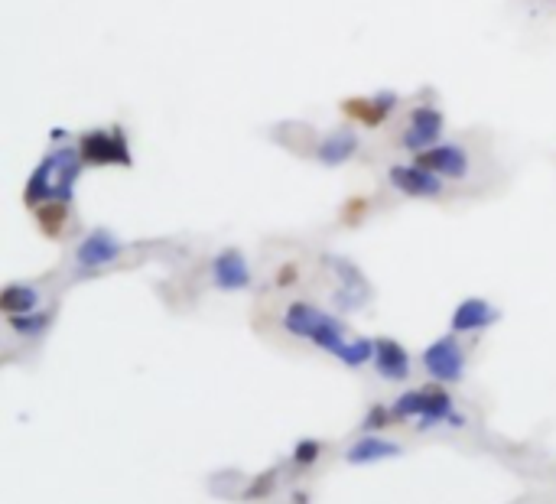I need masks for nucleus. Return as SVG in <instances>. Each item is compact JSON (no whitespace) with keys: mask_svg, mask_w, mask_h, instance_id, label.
Returning <instances> with one entry per match:
<instances>
[{"mask_svg":"<svg viewBox=\"0 0 556 504\" xmlns=\"http://www.w3.org/2000/svg\"><path fill=\"white\" fill-rule=\"evenodd\" d=\"M322 456V443L319 439H300L293 449V465H300V469H309V465H316Z\"/></svg>","mask_w":556,"mask_h":504,"instance_id":"412c9836","label":"nucleus"},{"mask_svg":"<svg viewBox=\"0 0 556 504\" xmlns=\"http://www.w3.org/2000/svg\"><path fill=\"white\" fill-rule=\"evenodd\" d=\"M443 131H446V118L443 111L433 108V105H417L410 114H407V124L404 131H400V140L397 144L404 147L407 153H423L436 144H443Z\"/></svg>","mask_w":556,"mask_h":504,"instance_id":"423d86ee","label":"nucleus"},{"mask_svg":"<svg viewBox=\"0 0 556 504\" xmlns=\"http://www.w3.org/2000/svg\"><path fill=\"white\" fill-rule=\"evenodd\" d=\"M293 504H306V491H296V495H293Z\"/></svg>","mask_w":556,"mask_h":504,"instance_id":"5701e85b","label":"nucleus"},{"mask_svg":"<svg viewBox=\"0 0 556 504\" xmlns=\"http://www.w3.org/2000/svg\"><path fill=\"white\" fill-rule=\"evenodd\" d=\"M397 105H400L397 92L384 88V92H374L368 98H348V101H342V111L352 121H358V124L378 127V124H384L387 118H391V114L397 111Z\"/></svg>","mask_w":556,"mask_h":504,"instance_id":"f8f14e48","label":"nucleus"},{"mask_svg":"<svg viewBox=\"0 0 556 504\" xmlns=\"http://www.w3.org/2000/svg\"><path fill=\"white\" fill-rule=\"evenodd\" d=\"M387 183L410 199H439L446 192L443 176L423 170L417 163H394L391 170H387Z\"/></svg>","mask_w":556,"mask_h":504,"instance_id":"6e6552de","label":"nucleus"},{"mask_svg":"<svg viewBox=\"0 0 556 504\" xmlns=\"http://www.w3.org/2000/svg\"><path fill=\"white\" fill-rule=\"evenodd\" d=\"M82 170H85V160L79 147H53L30 173L27 186H23V202L33 212L49 202L69 205L75 196V183L82 179Z\"/></svg>","mask_w":556,"mask_h":504,"instance_id":"f257e3e1","label":"nucleus"},{"mask_svg":"<svg viewBox=\"0 0 556 504\" xmlns=\"http://www.w3.org/2000/svg\"><path fill=\"white\" fill-rule=\"evenodd\" d=\"M79 153L85 166H134V153L127 144L124 127H95L79 137Z\"/></svg>","mask_w":556,"mask_h":504,"instance_id":"20e7f679","label":"nucleus"},{"mask_svg":"<svg viewBox=\"0 0 556 504\" xmlns=\"http://www.w3.org/2000/svg\"><path fill=\"white\" fill-rule=\"evenodd\" d=\"M127 251V244L108 228H92L88 235L75 244V267L79 270H101L111 267L114 261H121V254Z\"/></svg>","mask_w":556,"mask_h":504,"instance_id":"0eeeda50","label":"nucleus"},{"mask_svg":"<svg viewBox=\"0 0 556 504\" xmlns=\"http://www.w3.org/2000/svg\"><path fill=\"white\" fill-rule=\"evenodd\" d=\"M371 365H374V371H378L384 381H391V384L407 381L410 371H413L410 352L397 339H387V335L374 339V361H371Z\"/></svg>","mask_w":556,"mask_h":504,"instance_id":"ddd939ff","label":"nucleus"},{"mask_svg":"<svg viewBox=\"0 0 556 504\" xmlns=\"http://www.w3.org/2000/svg\"><path fill=\"white\" fill-rule=\"evenodd\" d=\"M36 222H40V228H43L46 238H59L62 228H66V222H69V205H66V202L40 205V209H36Z\"/></svg>","mask_w":556,"mask_h":504,"instance_id":"6ab92c4d","label":"nucleus"},{"mask_svg":"<svg viewBox=\"0 0 556 504\" xmlns=\"http://www.w3.org/2000/svg\"><path fill=\"white\" fill-rule=\"evenodd\" d=\"M391 420H397L394 417V407L371 404L368 413H365V420H361V430H365V433H378V430H384V426H391Z\"/></svg>","mask_w":556,"mask_h":504,"instance_id":"aec40b11","label":"nucleus"},{"mask_svg":"<svg viewBox=\"0 0 556 504\" xmlns=\"http://www.w3.org/2000/svg\"><path fill=\"white\" fill-rule=\"evenodd\" d=\"M391 407H394L397 420H417L420 430H433V426H465L462 413L452 404V394L446 391V384L404 391Z\"/></svg>","mask_w":556,"mask_h":504,"instance_id":"7ed1b4c3","label":"nucleus"},{"mask_svg":"<svg viewBox=\"0 0 556 504\" xmlns=\"http://www.w3.org/2000/svg\"><path fill=\"white\" fill-rule=\"evenodd\" d=\"M420 365L436 384H459L465 378V368H469V358H465V348L456 339V332H449L423 348Z\"/></svg>","mask_w":556,"mask_h":504,"instance_id":"39448f33","label":"nucleus"},{"mask_svg":"<svg viewBox=\"0 0 556 504\" xmlns=\"http://www.w3.org/2000/svg\"><path fill=\"white\" fill-rule=\"evenodd\" d=\"M335 358L342 361L345 368H365L374 361V339H365V335H358V339H348Z\"/></svg>","mask_w":556,"mask_h":504,"instance_id":"a211bd4d","label":"nucleus"},{"mask_svg":"<svg viewBox=\"0 0 556 504\" xmlns=\"http://www.w3.org/2000/svg\"><path fill=\"white\" fill-rule=\"evenodd\" d=\"M400 452L404 449H400V443H394V439H387L381 433H365L345 449V459L352 465H374V462H384V459H397Z\"/></svg>","mask_w":556,"mask_h":504,"instance_id":"2eb2a0df","label":"nucleus"},{"mask_svg":"<svg viewBox=\"0 0 556 504\" xmlns=\"http://www.w3.org/2000/svg\"><path fill=\"white\" fill-rule=\"evenodd\" d=\"M274 485H277V469H267L264 475H257L254 482L244 488V498L248 501H257V498H267L270 491H274Z\"/></svg>","mask_w":556,"mask_h":504,"instance_id":"4be33fe9","label":"nucleus"},{"mask_svg":"<svg viewBox=\"0 0 556 504\" xmlns=\"http://www.w3.org/2000/svg\"><path fill=\"white\" fill-rule=\"evenodd\" d=\"M283 329L296 335V339L313 342L316 348H322V352H329V355H335L348 342L345 322L306 300H296L287 306V313H283Z\"/></svg>","mask_w":556,"mask_h":504,"instance_id":"f03ea898","label":"nucleus"},{"mask_svg":"<svg viewBox=\"0 0 556 504\" xmlns=\"http://www.w3.org/2000/svg\"><path fill=\"white\" fill-rule=\"evenodd\" d=\"M501 319V309L491 306L482 296H469V300H462L456 309H452L449 316V329L456 335H475V332H485L488 326H495Z\"/></svg>","mask_w":556,"mask_h":504,"instance_id":"9b49d317","label":"nucleus"},{"mask_svg":"<svg viewBox=\"0 0 556 504\" xmlns=\"http://www.w3.org/2000/svg\"><path fill=\"white\" fill-rule=\"evenodd\" d=\"M413 163L423 166V170H430L436 176H443V179H465L472 170V157H469V150L459 147V144H436L430 150H423L413 157Z\"/></svg>","mask_w":556,"mask_h":504,"instance_id":"1a4fd4ad","label":"nucleus"},{"mask_svg":"<svg viewBox=\"0 0 556 504\" xmlns=\"http://www.w3.org/2000/svg\"><path fill=\"white\" fill-rule=\"evenodd\" d=\"M358 147H361L358 131H352V127H335V131H329L316 144V160L322 166H345L358 153Z\"/></svg>","mask_w":556,"mask_h":504,"instance_id":"4468645a","label":"nucleus"},{"mask_svg":"<svg viewBox=\"0 0 556 504\" xmlns=\"http://www.w3.org/2000/svg\"><path fill=\"white\" fill-rule=\"evenodd\" d=\"M49 322H53V313H49V309H33V313H23V316H7V326L14 329L20 339H40V335L49 329Z\"/></svg>","mask_w":556,"mask_h":504,"instance_id":"f3484780","label":"nucleus"},{"mask_svg":"<svg viewBox=\"0 0 556 504\" xmlns=\"http://www.w3.org/2000/svg\"><path fill=\"white\" fill-rule=\"evenodd\" d=\"M40 303H43V293L36 283H7L0 290V313L4 316L33 313V309H40Z\"/></svg>","mask_w":556,"mask_h":504,"instance_id":"dca6fc26","label":"nucleus"},{"mask_svg":"<svg viewBox=\"0 0 556 504\" xmlns=\"http://www.w3.org/2000/svg\"><path fill=\"white\" fill-rule=\"evenodd\" d=\"M212 283L225 293H238L251 287V264L244 251L238 248H225L212 257Z\"/></svg>","mask_w":556,"mask_h":504,"instance_id":"9d476101","label":"nucleus"}]
</instances>
